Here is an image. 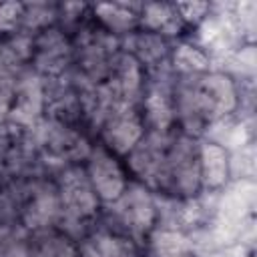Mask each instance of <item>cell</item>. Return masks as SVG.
<instances>
[{"instance_id":"2","label":"cell","mask_w":257,"mask_h":257,"mask_svg":"<svg viewBox=\"0 0 257 257\" xmlns=\"http://www.w3.org/2000/svg\"><path fill=\"white\" fill-rule=\"evenodd\" d=\"M104 207H106L104 225L137 243L147 239L157 229L159 209H157L155 193L139 181L131 179L126 189L118 195V199H114Z\"/></svg>"},{"instance_id":"9","label":"cell","mask_w":257,"mask_h":257,"mask_svg":"<svg viewBox=\"0 0 257 257\" xmlns=\"http://www.w3.org/2000/svg\"><path fill=\"white\" fill-rule=\"evenodd\" d=\"M143 2H108L90 6V16L98 28L112 34L114 38H124L139 30Z\"/></svg>"},{"instance_id":"1","label":"cell","mask_w":257,"mask_h":257,"mask_svg":"<svg viewBox=\"0 0 257 257\" xmlns=\"http://www.w3.org/2000/svg\"><path fill=\"white\" fill-rule=\"evenodd\" d=\"M151 191L177 201H189L201 193L199 139L185 135L179 128L171 133Z\"/></svg>"},{"instance_id":"10","label":"cell","mask_w":257,"mask_h":257,"mask_svg":"<svg viewBox=\"0 0 257 257\" xmlns=\"http://www.w3.org/2000/svg\"><path fill=\"white\" fill-rule=\"evenodd\" d=\"M233 161L229 151L215 141H199V179L201 191H219L231 177Z\"/></svg>"},{"instance_id":"7","label":"cell","mask_w":257,"mask_h":257,"mask_svg":"<svg viewBox=\"0 0 257 257\" xmlns=\"http://www.w3.org/2000/svg\"><path fill=\"white\" fill-rule=\"evenodd\" d=\"M171 40L147 32V30H135L133 34L120 38V50L128 52L143 68L145 72H155L165 66H169V56H171Z\"/></svg>"},{"instance_id":"5","label":"cell","mask_w":257,"mask_h":257,"mask_svg":"<svg viewBox=\"0 0 257 257\" xmlns=\"http://www.w3.org/2000/svg\"><path fill=\"white\" fill-rule=\"evenodd\" d=\"M82 167L100 205H108L118 199V195L131 183V175L124 167V161L98 143L92 145Z\"/></svg>"},{"instance_id":"15","label":"cell","mask_w":257,"mask_h":257,"mask_svg":"<svg viewBox=\"0 0 257 257\" xmlns=\"http://www.w3.org/2000/svg\"><path fill=\"white\" fill-rule=\"evenodd\" d=\"M58 24V4L48 2H28L24 4V18H22V32L38 34L50 26Z\"/></svg>"},{"instance_id":"6","label":"cell","mask_w":257,"mask_h":257,"mask_svg":"<svg viewBox=\"0 0 257 257\" xmlns=\"http://www.w3.org/2000/svg\"><path fill=\"white\" fill-rule=\"evenodd\" d=\"M74 62V42L60 26L32 36L30 68L42 78H58Z\"/></svg>"},{"instance_id":"16","label":"cell","mask_w":257,"mask_h":257,"mask_svg":"<svg viewBox=\"0 0 257 257\" xmlns=\"http://www.w3.org/2000/svg\"><path fill=\"white\" fill-rule=\"evenodd\" d=\"M24 4L22 2H2L0 4V38H8L22 32Z\"/></svg>"},{"instance_id":"11","label":"cell","mask_w":257,"mask_h":257,"mask_svg":"<svg viewBox=\"0 0 257 257\" xmlns=\"http://www.w3.org/2000/svg\"><path fill=\"white\" fill-rule=\"evenodd\" d=\"M58 221H60V201L56 187L36 189L22 209V223L28 229L40 233V231L56 229Z\"/></svg>"},{"instance_id":"4","label":"cell","mask_w":257,"mask_h":257,"mask_svg":"<svg viewBox=\"0 0 257 257\" xmlns=\"http://www.w3.org/2000/svg\"><path fill=\"white\" fill-rule=\"evenodd\" d=\"M96 133L98 145L124 159L147 133L139 104H118L110 108L96 124Z\"/></svg>"},{"instance_id":"3","label":"cell","mask_w":257,"mask_h":257,"mask_svg":"<svg viewBox=\"0 0 257 257\" xmlns=\"http://www.w3.org/2000/svg\"><path fill=\"white\" fill-rule=\"evenodd\" d=\"M54 187L60 201L58 231H62L66 225H88L98 217L100 201L92 191L82 165H68L60 173Z\"/></svg>"},{"instance_id":"17","label":"cell","mask_w":257,"mask_h":257,"mask_svg":"<svg viewBox=\"0 0 257 257\" xmlns=\"http://www.w3.org/2000/svg\"><path fill=\"white\" fill-rule=\"evenodd\" d=\"M175 8L187 28L203 24L211 12L209 2H175Z\"/></svg>"},{"instance_id":"12","label":"cell","mask_w":257,"mask_h":257,"mask_svg":"<svg viewBox=\"0 0 257 257\" xmlns=\"http://www.w3.org/2000/svg\"><path fill=\"white\" fill-rule=\"evenodd\" d=\"M139 28L147 32H155L167 40L177 38L187 30L175 4L169 2H143Z\"/></svg>"},{"instance_id":"13","label":"cell","mask_w":257,"mask_h":257,"mask_svg":"<svg viewBox=\"0 0 257 257\" xmlns=\"http://www.w3.org/2000/svg\"><path fill=\"white\" fill-rule=\"evenodd\" d=\"M169 68L175 76H201L211 70V56L203 46L181 40L171 48Z\"/></svg>"},{"instance_id":"8","label":"cell","mask_w":257,"mask_h":257,"mask_svg":"<svg viewBox=\"0 0 257 257\" xmlns=\"http://www.w3.org/2000/svg\"><path fill=\"white\" fill-rule=\"evenodd\" d=\"M76 247L78 257H139V243L106 225L88 231L78 239Z\"/></svg>"},{"instance_id":"14","label":"cell","mask_w":257,"mask_h":257,"mask_svg":"<svg viewBox=\"0 0 257 257\" xmlns=\"http://www.w3.org/2000/svg\"><path fill=\"white\" fill-rule=\"evenodd\" d=\"M149 237L155 257H195L191 241L181 231L155 229Z\"/></svg>"}]
</instances>
